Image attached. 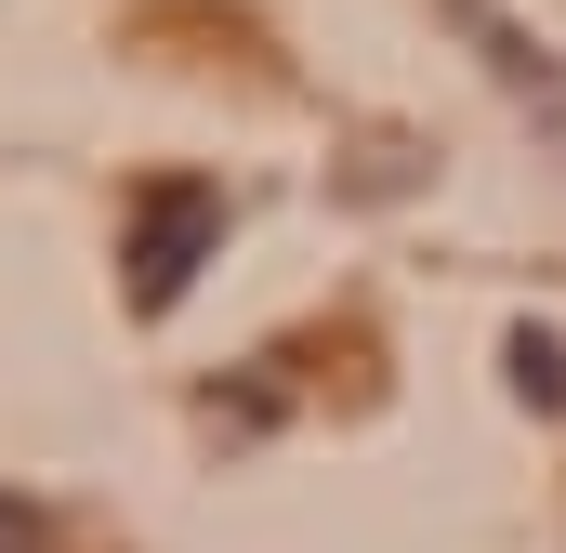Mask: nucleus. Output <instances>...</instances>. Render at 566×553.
Instances as JSON below:
<instances>
[{"label":"nucleus","instance_id":"nucleus-3","mask_svg":"<svg viewBox=\"0 0 566 553\" xmlns=\"http://www.w3.org/2000/svg\"><path fill=\"white\" fill-rule=\"evenodd\" d=\"M514 396L527 409H566V343L554 330H514Z\"/></svg>","mask_w":566,"mask_h":553},{"label":"nucleus","instance_id":"nucleus-1","mask_svg":"<svg viewBox=\"0 0 566 553\" xmlns=\"http://www.w3.org/2000/svg\"><path fill=\"white\" fill-rule=\"evenodd\" d=\"M211 238H224V185L158 171V185L133 198V251H119V264H133V303H145V316H158V303H185V276H198Z\"/></svg>","mask_w":566,"mask_h":553},{"label":"nucleus","instance_id":"nucleus-2","mask_svg":"<svg viewBox=\"0 0 566 553\" xmlns=\"http://www.w3.org/2000/svg\"><path fill=\"white\" fill-rule=\"evenodd\" d=\"M448 27H461V40L488 53V80H501V93H514V106H527V119L554 133V158H566V66H554V40H527V27H514L501 0H448Z\"/></svg>","mask_w":566,"mask_h":553}]
</instances>
